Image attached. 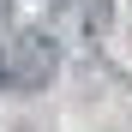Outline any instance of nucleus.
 <instances>
[{
	"instance_id": "1",
	"label": "nucleus",
	"mask_w": 132,
	"mask_h": 132,
	"mask_svg": "<svg viewBox=\"0 0 132 132\" xmlns=\"http://www.w3.org/2000/svg\"><path fill=\"white\" fill-rule=\"evenodd\" d=\"M54 66H60L54 36L18 30V36L6 42V60H0V84H12V90H42V84L54 78Z\"/></svg>"
},
{
	"instance_id": "2",
	"label": "nucleus",
	"mask_w": 132,
	"mask_h": 132,
	"mask_svg": "<svg viewBox=\"0 0 132 132\" xmlns=\"http://www.w3.org/2000/svg\"><path fill=\"white\" fill-rule=\"evenodd\" d=\"M84 24H90V30L108 24V0H90V6H84Z\"/></svg>"
},
{
	"instance_id": "3",
	"label": "nucleus",
	"mask_w": 132,
	"mask_h": 132,
	"mask_svg": "<svg viewBox=\"0 0 132 132\" xmlns=\"http://www.w3.org/2000/svg\"><path fill=\"white\" fill-rule=\"evenodd\" d=\"M6 6H12V0H0V18H6Z\"/></svg>"
}]
</instances>
